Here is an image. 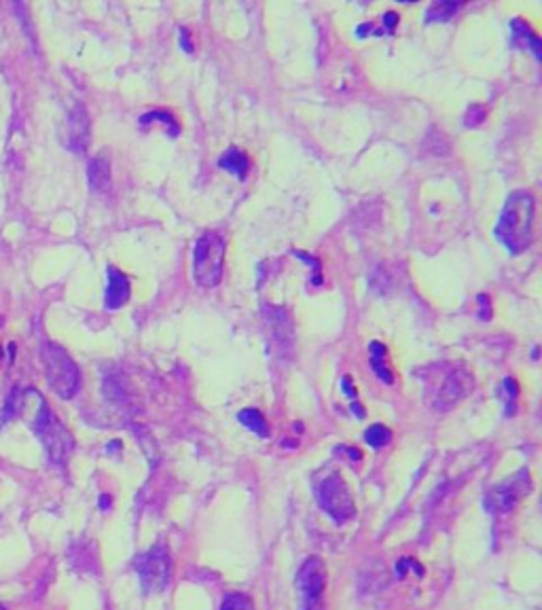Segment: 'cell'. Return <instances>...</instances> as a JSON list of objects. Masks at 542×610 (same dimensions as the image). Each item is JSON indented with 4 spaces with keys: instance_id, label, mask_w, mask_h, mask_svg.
I'll return each mask as SVG.
<instances>
[{
    "instance_id": "cell-29",
    "label": "cell",
    "mask_w": 542,
    "mask_h": 610,
    "mask_svg": "<svg viewBox=\"0 0 542 610\" xmlns=\"http://www.w3.org/2000/svg\"><path fill=\"white\" fill-rule=\"evenodd\" d=\"M352 414H354V416H358V418H364V411L360 409V405H358V403H354V405H352Z\"/></svg>"
},
{
    "instance_id": "cell-17",
    "label": "cell",
    "mask_w": 542,
    "mask_h": 610,
    "mask_svg": "<svg viewBox=\"0 0 542 610\" xmlns=\"http://www.w3.org/2000/svg\"><path fill=\"white\" fill-rule=\"evenodd\" d=\"M238 420H240L250 432H254L256 437H261V439H267V437H269V424L265 422V418H263L261 411H256V409H242V411L238 414Z\"/></svg>"
},
{
    "instance_id": "cell-20",
    "label": "cell",
    "mask_w": 542,
    "mask_h": 610,
    "mask_svg": "<svg viewBox=\"0 0 542 610\" xmlns=\"http://www.w3.org/2000/svg\"><path fill=\"white\" fill-rule=\"evenodd\" d=\"M364 441L373 449H382L392 441V432L384 424H373L364 430Z\"/></svg>"
},
{
    "instance_id": "cell-22",
    "label": "cell",
    "mask_w": 542,
    "mask_h": 610,
    "mask_svg": "<svg viewBox=\"0 0 542 610\" xmlns=\"http://www.w3.org/2000/svg\"><path fill=\"white\" fill-rule=\"evenodd\" d=\"M19 409H21V392H19V388H13L11 396L5 403V409L0 411V426H3L7 420L11 422L19 414Z\"/></svg>"
},
{
    "instance_id": "cell-28",
    "label": "cell",
    "mask_w": 542,
    "mask_h": 610,
    "mask_svg": "<svg viewBox=\"0 0 542 610\" xmlns=\"http://www.w3.org/2000/svg\"><path fill=\"white\" fill-rule=\"evenodd\" d=\"M341 386H344V392H346L350 398H354V396H356V388L352 386L350 377H344V380H341Z\"/></svg>"
},
{
    "instance_id": "cell-26",
    "label": "cell",
    "mask_w": 542,
    "mask_h": 610,
    "mask_svg": "<svg viewBox=\"0 0 542 610\" xmlns=\"http://www.w3.org/2000/svg\"><path fill=\"white\" fill-rule=\"evenodd\" d=\"M479 318L481 321H490L492 318V312H490V299L488 295H479Z\"/></svg>"
},
{
    "instance_id": "cell-15",
    "label": "cell",
    "mask_w": 542,
    "mask_h": 610,
    "mask_svg": "<svg viewBox=\"0 0 542 610\" xmlns=\"http://www.w3.org/2000/svg\"><path fill=\"white\" fill-rule=\"evenodd\" d=\"M87 181L92 185L94 191L98 193H106L110 191L112 179H110V161L106 155H98L90 161L87 165Z\"/></svg>"
},
{
    "instance_id": "cell-9",
    "label": "cell",
    "mask_w": 542,
    "mask_h": 610,
    "mask_svg": "<svg viewBox=\"0 0 542 610\" xmlns=\"http://www.w3.org/2000/svg\"><path fill=\"white\" fill-rule=\"evenodd\" d=\"M263 323L267 329V335L273 343V347L282 354H289L295 341V329L291 323V316L286 309L275 307V305H265L263 307Z\"/></svg>"
},
{
    "instance_id": "cell-4",
    "label": "cell",
    "mask_w": 542,
    "mask_h": 610,
    "mask_svg": "<svg viewBox=\"0 0 542 610\" xmlns=\"http://www.w3.org/2000/svg\"><path fill=\"white\" fill-rule=\"evenodd\" d=\"M43 363H45L47 382L51 390L64 400L72 398L81 386V373L74 360L68 356V352L58 343H45Z\"/></svg>"
},
{
    "instance_id": "cell-7",
    "label": "cell",
    "mask_w": 542,
    "mask_h": 610,
    "mask_svg": "<svg viewBox=\"0 0 542 610\" xmlns=\"http://www.w3.org/2000/svg\"><path fill=\"white\" fill-rule=\"evenodd\" d=\"M326 566L320 558H309L297 572V589L303 610H324Z\"/></svg>"
},
{
    "instance_id": "cell-3",
    "label": "cell",
    "mask_w": 542,
    "mask_h": 610,
    "mask_svg": "<svg viewBox=\"0 0 542 610\" xmlns=\"http://www.w3.org/2000/svg\"><path fill=\"white\" fill-rule=\"evenodd\" d=\"M225 238L216 231H204L193 248V280L202 288H214L222 278Z\"/></svg>"
},
{
    "instance_id": "cell-18",
    "label": "cell",
    "mask_w": 542,
    "mask_h": 610,
    "mask_svg": "<svg viewBox=\"0 0 542 610\" xmlns=\"http://www.w3.org/2000/svg\"><path fill=\"white\" fill-rule=\"evenodd\" d=\"M460 9L458 3H435L428 7L426 11V23H439V21H449L453 13Z\"/></svg>"
},
{
    "instance_id": "cell-10",
    "label": "cell",
    "mask_w": 542,
    "mask_h": 610,
    "mask_svg": "<svg viewBox=\"0 0 542 610\" xmlns=\"http://www.w3.org/2000/svg\"><path fill=\"white\" fill-rule=\"evenodd\" d=\"M472 388H475V380L468 371H451L437 392V398H435L437 409H451V407L458 400H462Z\"/></svg>"
},
{
    "instance_id": "cell-16",
    "label": "cell",
    "mask_w": 542,
    "mask_h": 610,
    "mask_svg": "<svg viewBox=\"0 0 542 610\" xmlns=\"http://www.w3.org/2000/svg\"><path fill=\"white\" fill-rule=\"evenodd\" d=\"M510 30H512V45H517V43H521L525 49H530L532 53H534V57L536 60H540L542 57V53H540V39L534 34V30L532 28L523 21V19H519V17H515L510 21Z\"/></svg>"
},
{
    "instance_id": "cell-30",
    "label": "cell",
    "mask_w": 542,
    "mask_h": 610,
    "mask_svg": "<svg viewBox=\"0 0 542 610\" xmlns=\"http://www.w3.org/2000/svg\"><path fill=\"white\" fill-rule=\"evenodd\" d=\"M108 505H110V498H108V496H102V498H100V507L106 509Z\"/></svg>"
},
{
    "instance_id": "cell-24",
    "label": "cell",
    "mask_w": 542,
    "mask_h": 610,
    "mask_svg": "<svg viewBox=\"0 0 542 610\" xmlns=\"http://www.w3.org/2000/svg\"><path fill=\"white\" fill-rule=\"evenodd\" d=\"M485 108L483 106H479V104H475V106H470L468 108V112H466V128H475V125H479V123H483V119H485Z\"/></svg>"
},
{
    "instance_id": "cell-31",
    "label": "cell",
    "mask_w": 542,
    "mask_h": 610,
    "mask_svg": "<svg viewBox=\"0 0 542 610\" xmlns=\"http://www.w3.org/2000/svg\"><path fill=\"white\" fill-rule=\"evenodd\" d=\"M0 610H5V606H3V604H0Z\"/></svg>"
},
{
    "instance_id": "cell-14",
    "label": "cell",
    "mask_w": 542,
    "mask_h": 610,
    "mask_svg": "<svg viewBox=\"0 0 542 610\" xmlns=\"http://www.w3.org/2000/svg\"><path fill=\"white\" fill-rule=\"evenodd\" d=\"M386 360H388V347L382 341H371L368 343V365L377 375V380L382 384L390 386L394 382V375H392V369L386 365Z\"/></svg>"
},
{
    "instance_id": "cell-32",
    "label": "cell",
    "mask_w": 542,
    "mask_h": 610,
    "mask_svg": "<svg viewBox=\"0 0 542 610\" xmlns=\"http://www.w3.org/2000/svg\"><path fill=\"white\" fill-rule=\"evenodd\" d=\"M0 356H3V347H0Z\"/></svg>"
},
{
    "instance_id": "cell-2",
    "label": "cell",
    "mask_w": 542,
    "mask_h": 610,
    "mask_svg": "<svg viewBox=\"0 0 542 610\" xmlns=\"http://www.w3.org/2000/svg\"><path fill=\"white\" fill-rule=\"evenodd\" d=\"M19 411L30 420V426L41 437L49 460L55 464L66 462L68 456L72 454V447H74L72 434L64 428L60 418L49 409L45 398L37 390H25Z\"/></svg>"
},
{
    "instance_id": "cell-8",
    "label": "cell",
    "mask_w": 542,
    "mask_h": 610,
    "mask_svg": "<svg viewBox=\"0 0 542 610\" xmlns=\"http://www.w3.org/2000/svg\"><path fill=\"white\" fill-rule=\"evenodd\" d=\"M530 489H532L530 473L519 471L517 475H512L510 479H506L500 485L490 489V494L485 496V507H488L490 513L506 515L528 496Z\"/></svg>"
},
{
    "instance_id": "cell-27",
    "label": "cell",
    "mask_w": 542,
    "mask_h": 610,
    "mask_svg": "<svg viewBox=\"0 0 542 610\" xmlns=\"http://www.w3.org/2000/svg\"><path fill=\"white\" fill-rule=\"evenodd\" d=\"M178 39H180V47H183L187 53H193V43H191L189 30H185V28H180V34H178Z\"/></svg>"
},
{
    "instance_id": "cell-13",
    "label": "cell",
    "mask_w": 542,
    "mask_h": 610,
    "mask_svg": "<svg viewBox=\"0 0 542 610\" xmlns=\"http://www.w3.org/2000/svg\"><path fill=\"white\" fill-rule=\"evenodd\" d=\"M218 167H220V170H227L229 174H233L236 179L244 181V179H248L252 163H250V157H248L242 149L231 147V149H227V151L218 157Z\"/></svg>"
},
{
    "instance_id": "cell-23",
    "label": "cell",
    "mask_w": 542,
    "mask_h": 610,
    "mask_svg": "<svg viewBox=\"0 0 542 610\" xmlns=\"http://www.w3.org/2000/svg\"><path fill=\"white\" fill-rule=\"evenodd\" d=\"M220 610H256V608L246 593H229L225 598Z\"/></svg>"
},
{
    "instance_id": "cell-11",
    "label": "cell",
    "mask_w": 542,
    "mask_h": 610,
    "mask_svg": "<svg viewBox=\"0 0 542 610\" xmlns=\"http://www.w3.org/2000/svg\"><path fill=\"white\" fill-rule=\"evenodd\" d=\"M66 144H68V149L76 155L85 153V149H87V144H90V114L81 102H76L68 114Z\"/></svg>"
},
{
    "instance_id": "cell-25",
    "label": "cell",
    "mask_w": 542,
    "mask_h": 610,
    "mask_svg": "<svg viewBox=\"0 0 542 610\" xmlns=\"http://www.w3.org/2000/svg\"><path fill=\"white\" fill-rule=\"evenodd\" d=\"M382 21H384L382 32H384V34H392V32H394V28H396V23H398V15H396V13H384V15H382Z\"/></svg>"
},
{
    "instance_id": "cell-1",
    "label": "cell",
    "mask_w": 542,
    "mask_h": 610,
    "mask_svg": "<svg viewBox=\"0 0 542 610\" xmlns=\"http://www.w3.org/2000/svg\"><path fill=\"white\" fill-rule=\"evenodd\" d=\"M534 214L536 199L530 191H512L506 197L498 223L494 227V236L510 254H521L532 246Z\"/></svg>"
},
{
    "instance_id": "cell-6",
    "label": "cell",
    "mask_w": 542,
    "mask_h": 610,
    "mask_svg": "<svg viewBox=\"0 0 542 610\" xmlns=\"http://www.w3.org/2000/svg\"><path fill=\"white\" fill-rule=\"evenodd\" d=\"M134 570L140 576V585L145 593H161L169 583V574H172V564H169L165 547L155 545L147 553L138 556L134 562Z\"/></svg>"
},
{
    "instance_id": "cell-12",
    "label": "cell",
    "mask_w": 542,
    "mask_h": 610,
    "mask_svg": "<svg viewBox=\"0 0 542 610\" xmlns=\"http://www.w3.org/2000/svg\"><path fill=\"white\" fill-rule=\"evenodd\" d=\"M106 278H108V284H106V293H104V305L108 309H119L127 303V299L132 295L129 280L123 272H119L112 265L106 270Z\"/></svg>"
},
{
    "instance_id": "cell-5",
    "label": "cell",
    "mask_w": 542,
    "mask_h": 610,
    "mask_svg": "<svg viewBox=\"0 0 542 610\" xmlns=\"http://www.w3.org/2000/svg\"><path fill=\"white\" fill-rule=\"evenodd\" d=\"M316 498L320 509L335 521V524H344V521L352 519L356 513V505L352 498V491L344 477L339 475H326L318 487H316Z\"/></svg>"
},
{
    "instance_id": "cell-21",
    "label": "cell",
    "mask_w": 542,
    "mask_h": 610,
    "mask_svg": "<svg viewBox=\"0 0 542 610\" xmlns=\"http://www.w3.org/2000/svg\"><path fill=\"white\" fill-rule=\"evenodd\" d=\"M502 398H504V407H506V416H512L515 414V407H517V396H519V386L517 382L512 380V377H506V380L502 382Z\"/></svg>"
},
{
    "instance_id": "cell-19",
    "label": "cell",
    "mask_w": 542,
    "mask_h": 610,
    "mask_svg": "<svg viewBox=\"0 0 542 610\" xmlns=\"http://www.w3.org/2000/svg\"><path fill=\"white\" fill-rule=\"evenodd\" d=\"M140 123L142 125H149V123H163L169 132V136H178L180 134V128L178 123L174 121V117L165 110H153V112H147L140 117Z\"/></svg>"
}]
</instances>
